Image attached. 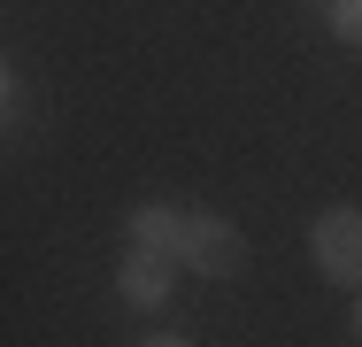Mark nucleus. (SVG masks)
<instances>
[{
  "label": "nucleus",
  "instance_id": "obj_1",
  "mask_svg": "<svg viewBox=\"0 0 362 347\" xmlns=\"http://www.w3.org/2000/svg\"><path fill=\"white\" fill-rule=\"evenodd\" d=\"M177 263H185L193 278H239L247 271V232H239L231 216H216V208H193V216H185Z\"/></svg>",
  "mask_w": 362,
  "mask_h": 347
},
{
  "label": "nucleus",
  "instance_id": "obj_2",
  "mask_svg": "<svg viewBox=\"0 0 362 347\" xmlns=\"http://www.w3.org/2000/svg\"><path fill=\"white\" fill-rule=\"evenodd\" d=\"M308 255L332 285H362V208H324L308 224Z\"/></svg>",
  "mask_w": 362,
  "mask_h": 347
},
{
  "label": "nucleus",
  "instance_id": "obj_3",
  "mask_svg": "<svg viewBox=\"0 0 362 347\" xmlns=\"http://www.w3.org/2000/svg\"><path fill=\"white\" fill-rule=\"evenodd\" d=\"M177 255H162V247H132L124 255V271H116V285H124V301L132 309H162L170 293H177Z\"/></svg>",
  "mask_w": 362,
  "mask_h": 347
},
{
  "label": "nucleus",
  "instance_id": "obj_4",
  "mask_svg": "<svg viewBox=\"0 0 362 347\" xmlns=\"http://www.w3.org/2000/svg\"><path fill=\"white\" fill-rule=\"evenodd\" d=\"M185 216H193V208L139 201V208H132V247H162V255H177V247H185Z\"/></svg>",
  "mask_w": 362,
  "mask_h": 347
},
{
  "label": "nucleus",
  "instance_id": "obj_5",
  "mask_svg": "<svg viewBox=\"0 0 362 347\" xmlns=\"http://www.w3.org/2000/svg\"><path fill=\"white\" fill-rule=\"evenodd\" d=\"M332 31H339V39L362 55V0H339V8H332Z\"/></svg>",
  "mask_w": 362,
  "mask_h": 347
},
{
  "label": "nucleus",
  "instance_id": "obj_6",
  "mask_svg": "<svg viewBox=\"0 0 362 347\" xmlns=\"http://www.w3.org/2000/svg\"><path fill=\"white\" fill-rule=\"evenodd\" d=\"M139 347H193V340H177V332H154V340H139Z\"/></svg>",
  "mask_w": 362,
  "mask_h": 347
},
{
  "label": "nucleus",
  "instance_id": "obj_7",
  "mask_svg": "<svg viewBox=\"0 0 362 347\" xmlns=\"http://www.w3.org/2000/svg\"><path fill=\"white\" fill-rule=\"evenodd\" d=\"M355 340H362V301H355Z\"/></svg>",
  "mask_w": 362,
  "mask_h": 347
},
{
  "label": "nucleus",
  "instance_id": "obj_8",
  "mask_svg": "<svg viewBox=\"0 0 362 347\" xmlns=\"http://www.w3.org/2000/svg\"><path fill=\"white\" fill-rule=\"evenodd\" d=\"M316 8H324V16H332V8H339V0H316Z\"/></svg>",
  "mask_w": 362,
  "mask_h": 347
}]
</instances>
